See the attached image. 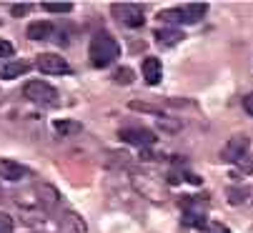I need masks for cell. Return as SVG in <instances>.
Here are the masks:
<instances>
[{
    "instance_id": "cell-5",
    "label": "cell",
    "mask_w": 253,
    "mask_h": 233,
    "mask_svg": "<svg viewBox=\"0 0 253 233\" xmlns=\"http://www.w3.org/2000/svg\"><path fill=\"white\" fill-rule=\"evenodd\" d=\"M113 18L126 25V28H140L146 23V13H143V5H133V3H116L111 8Z\"/></svg>"
},
{
    "instance_id": "cell-18",
    "label": "cell",
    "mask_w": 253,
    "mask_h": 233,
    "mask_svg": "<svg viewBox=\"0 0 253 233\" xmlns=\"http://www.w3.org/2000/svg\"><path fill=\"white\" fill-rule=\"evenodd\" d=\"M248 196H251V193H248L246 188H231V190H228V201H231L233 206L243 203V201H246Z\"/></svg>"
},
{
    "instance_id": "cell-4",
    "label": "cell",
    "mask_w": 253,
    "mask_h": 233,
    "mask_svg": "<svg viewBox=\"0 0 253 233\" xmlns=\"http://www.w3.org/2000/svg\"><path fill=\"white\" fill-rule=\"evenodd\" d=\"M133 188L146 196L148 201L153 203H163L166 201V186L161 181H156L153 176H146V173H133Z\"/></svg>"
},
{
    "instance_id": "cell-1",
    "label": "cell",
    "mask_w": 253,
    "mask_h": 233,
    "mask_svg": "<svg viewBox=\"0 0 253 233\" xmlns=\"http://www.w3.org/2000/svg\"><path fill=\"white\" fill-rule=\"evenodd\" d=\"M121 55V46L118 41L108 33V30H95L93 38H90V46H88V58H90V65L93 68H108L113 65Z\"/></svg>"
},
{
    "instance_id": "cell-13",
    "label": "cell",
    "mask_w": 253,
    "mask_h": 233,
    "mask_svg": "<svg viewBox=\"0 0 253 233\" xmlns=\"http://www.w3.org/2000/svg\"><path fill=\"white\" fill-rule=\"evenodd\" d=\"M153 35L163 48H173V46H178L180 41H183V30H178V28H158Z\"/></svg>"
},
{
    "instance_id": "cell-6",
    "label": "cell",
    "mask_w": 253,
    "mask_h": 233,
    "mask_svg": "<svg viewBox=\"0 0 253 233\" xmlns=\"http://www.w3.org/2000/svg\"><path fill=\"white\" fill-rule=\"evenodd\" d=\"M118 138L130 143V145H138V148H153L158 136L151 131V128H143V126H130V128H121L118 131Z\"/></svg>"
},
{
    "instance_id": "cell-10",
    "label": "cell",
    "mask_w": 253,
    "mask_h": 233,
    "mask_svg": "<svg viewBox=\"0 0 253 233\" xmlns=\"http://www.w3.org/2000/svg\"><path fill=\"white\" fill-rule=\"evenodd\" d=\"M140 73H143V78H146V83H148V86H158V83L163 81V65H161V60L153 58V55L143 60Z\"/></svg>"
},
{
    "instance_id": "cell-7",
    "label": "cell",
    "mask_w": 253,
    "mask_h": 233,
    "mask_svg": "<svg viewBox=\"0 0 253 233\" xmlns=\"http://www.w3.org/2000/svg\"><path fill=\"white\" fill-rule=\"evenodd\" d=\"M35 68H38L41 73H45V75H65V73H70L68 60L60 58L58 53H41L38 58H35Z\"/></svg>"
},
{
    "instance_id": "cell-20",
    "label": "cell",
    "mask_w": 253,
    "mask_h": 233,
    "mask_svg": "<svg viewBox=\"0 0 253 233\" xmlns=\"http://www.w3.org/2000/svg\"><path fill=\"white\" fill-rule=\"evenodd\" d=\"M236 166H238V171H241V173H248V176H251V173H253V155H251V153H246L243 158H238V161H236Z\"/></svg>"
},
{
    "instance_id": "cell-24",
    "label": "cell",
    "mask_w": 253,
    "mask_h": 233,
    "mask_svg": "<svg viewBox=\"0 0 253 233\" xmlns=\"http://www.w3.org/2000/svg\"><path fill=\"white\" fill-rule=\"evenodd\" d=\"M30 10H33L30 5H13V8H10V13H13L15 18H20V15H28Z\"/></svg>"
},
{
    "instance_id": "cell-25",
    "label": "cell",
    "mask_w": 253,
    "mask_h": 233,
    "mask_svg": "<svg viewBox=\"0 0 253 233\" xmlns=\"http://www.w3.org/2000/svg\"><path fill=\"white\" fill-rule=\"evenodd\" d=\"M243 108H246L248 115H253V93H248V95L243 98Z\"/></svg>"
},
{
    "instance_id": "cell-23",
    "label": "cell",
    "mask_w": 253,
    "mask_h": 233,
    "mask_svg": "<svg viewBox=\"0 0 253 233\" xmlns=\"http://www.w3.org/2000/svg\"><path fill=\"white\" fill-rule=\"evenodd\" d=\"M206 233H231L223 223H218V221H208V226H206Z\"/></svg>"
},
{
    "instance_id": "cell-14",
    "label": "cell",
    "mask_w": 253,
    "mask_h": 233,
    "mask_svg": "<svg viewBox=\"0 0 253 233\" xmlns=\"http://www.w3.org/2000/svg\"><path fill=\"white\" fill-rule=\"evenodd\" d=\"M35 193H38V201H41V206H43V208H48V211L58 203V190H55L53 186L38 183V186H35Z\"/></svg>"
},
{
    "instance_id": "cell-21",
    "label": "cell",
    "mask_w": 253,
    "mask_h": 233,
    "mask_svg": "<svg viewBox=\"0 0 253 233\" xmlns=\"http://www.w3.org/2000/svg\"><path fill=\"white\" fill-rule=\"evenodd\" d=\"M13 218L8 213H0V233H13Z\"/></svg>"
},
{
    "instance_id": "cell-16",
    "label": "cell",
    "mask_w": 253,
    "mask_h": 233,
    "mask_svg": "<svg viewBox=\"0 0 253 233\" xmlns=\"http://www.w3.org/2000/svg\"><path fill=\"white\" fill-rule=\"evenodd\" d=\"M53 128H55L58 136H76V133H81L83 126L78 121H70V118H55L53 121Z\"/></svg>"
},
{
    "instance_id": "cell-17",
    "label": "cell",
    "mask_w": 253,
    "mask_h": 233,
    "mask_svg": "<svg viewBox=\"0 0 253 233\" xmlns=\"http://www.w3.org/2000/svg\"><path fill=\"white\" fill-rule=\"evenodd\" d=\"M113 81H116L118 86H130V83L135 81V73H133L130 68L123 65V68H118V70L113 73Z\"/></svg>"
},
{
    "instance_id": "cell-11",
    "label": "cell",
    "mask_w": 253,
    "mask_h": 233,
    "mask_svg": "<svg viewBox=\"0 0 253 233\" xmlns=\"http://www.w3.org/2000/svg\"><path fill=\"white\" fill-rule=\"evenodd\" d=\"M28 70H30L28 60H5V63H0V78H3V81H13V78H18Z\"/></svg>"
},
{
    "instance_id": "cell-12",
    "label": "cell",
    "mask_w": 253,
    "mask_h": 233,
    "mask_svg": "<svg viewBox=\"0 0 253 233\" xmlns=\"http://www.w3.org/2000/svg\"><path fill=\"white\" fill-rule=\"evenodd\" d=\"M28 38H30V41H50V38H53V25L48 23V20H35V23H30L28 25Z\"/></svg>"
},
{
    "instance_id": "cell-19",
    "label": "cell",
    "mask_w": 253,
    "mask_h": 233,
    "mask_svg": "<svg viewBox=\"0 0 253 233\" xmlns=\"http://www.w3.org/2000/svg\"><path fill=\"white\" fill-rule=\"evenodd\" d=\"M41 8L45 13H70V10H73V5H70V3H43Z\"/></svg>"
},
{
    "instance_id": "cell-9",
    "label": "cell",
    "mask_w": 253,
    "mask_h": 233,
    "mask_svg": "<svg viewBox=\"0 0 253 233\" xmlns=\"http://www.w3.org/2000/svg\"><path fill=\"white\" fill-rule=\"evenodd\" d=\"M28 178V168L20 166L18 161H10V158H0V181H23Z\"/></svg>"
},
{
    "instance_id": "cell-22",
    "label": "cell",
    "mask_w": 253,
    "mask_h": 233,
    "mask_svg": "<svg viewBox=\"0 0 253 233\" xmlns=\"http://www.w3.org/2000/svg\"><path fill=\"white\" fill-rule=\"evenodd\" d=\"M13 43L8 41V38H0V58H10L13 55Z\"/></svg>"
},
{
    "instance_id": "cell-2",
    "label": "cell",
    "mask_w": 253,
    "mask_h": 233,
    "mask_svg": "<svg viewBox=\"0 0 253 233\" xmlns=\"http://www.w3.org/2000/svg\"><path fill=\"white\" fill-rule=\"evenodd\" d=\"M206 13H208L206 3H188V5H178V8H170V10H161L158 20L168 23V28H173V25H196V23L203 20Z\"/></svg>"
},
{
    "instance_id": "cell-8",
    "label": "cell",
    "mask_w": 253,
    "mask_h": 233,
    "mask_svg": "<svg viewBox=\"0 0 253 233\" xmlns=\"http://www.w3.org/2000/svg\"><path fill=\"white\" fill-rule=\"evenodd\" d=\"M248 145H251V140H248V136H233L231 140H228V145L223 148V161H231V163H236L238 158H243V155L248 153Z\"/></svg>"
},
{
    "instance_id": "cell-15",
    "label": "cell",
    "mask_w": 253,
    "mask_h": 233,
    "mask_svg": "<svg viewBox=\"0 0 253 233\" xmlns=\"http://www.w3.org/2000/svg\"><path fill=\"white\" fill-rule=\"evenodd\" d=\"M63 231L65 233H85V223L78 213L73 211H65L63 213Z\"/></svg>"
},
{
    "instance_id": "cell-26",
    "label": "cell",
    "mask_w": 253,
    "mask_h": 233,
    "mask_svg": "<svg viewBox=\"0 0 253 233\" xmlns=\"http://www.w3.org/2000/svg\"><path fill=\"white\" fill-rule=\"evenodd\" d=\"M0 198H3V190H0Z\"/></svg>"
},
{
    "instance_id": "cell-3",
    "label": "cell",
    "mask_w": 253,
    "mask_h": 233,
    "mask_svg": "<svg viewBox=\"0 0 253 233\" xmlns=\"http://www.w3.org/2000/svg\"><path fill=\"white\" fill-rule=\"evenodd\" d=\"M23 95H25V100H30L35 105H55L58 103V91L45 81H28L23 86Z\"/></svg>"
}]
</instances>
